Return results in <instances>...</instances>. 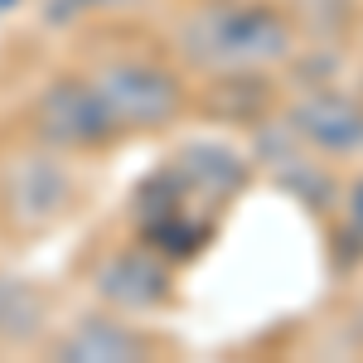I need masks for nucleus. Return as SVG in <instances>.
<instances>
[{
    "label": "nucleus",
    "instance_id": "9",
    "mask_svg": "<svg viewBox=\"0 0 363 363\" xmlns=\"http://www.w3.org/2000/svg\"><path fill=\"white\" fill-rule=\"evenodd\" d=\"M44 320V301L39 291L25 281H5L0 277V339H34Z\"/></svg>",
    "mask_w": 363,
    "mask_h": 363
},
{
    "label": "nucleus",
    "instance_id": "11",
    "mask_svg": "<svg viewBox=\"0 0 363 363\" xmlns=\"http://www.w3.org/2000/svg\"><path fill=\"white\" fill-rule=\"evenodd\" d=\"M349 238L363 247V184H354V194H349Z\"/></svg>",
    "mask_w": 363,
    "mask_h": 363
},
{
    "label": "nucleus",
    "instance_id": "2",
    "mask_svg": "<svg viewBox=\"0 0 363 363\" xmlns=\"http://www.w3.org/2000/svg\"><path fill=\"white\" fill-rule=\"evenodd\" d=\"M92 83L102 92L116 131H150V126H165L179 112V83L145 58L107 63L102 73H92Z\"/></svg>",
    "mask_w": 363,
    "mask_h": 363
},
{
    "label": "nucleus",
    "instance_id": "5",
    "mask_svg": "<svg viewBox=\"0 0 363 363\" xmlns=\"http://www.w3.org/2000/svg\"><path fill=\"white\" fill-rule=\"evenodd\" d=\"M291 126H296L301 140L320 145V150H335V155H349V150L363 145V112L349 97H339V92L301 97L296 112H291Z\"/></svg>",
    "mask_w": 363,
    "mask_h": 363
},
{
    "label": "nucleus",
    "instance_id": "3",
    "mask_svg": "<svg viewBox=\"0 0 363 363\" xmlns=\"http://www.w3.org/2000/svg\"><path fill=\"white\" fill-rule=\"evenodd\" d=\"M39 136L54 145H102L116 136V121L107 116V102L97 83L63 78L39 97Z\"/></svg>",
    "mask_w": 363,
    "mask_h": 363
},
{
    "label": "nucleus",
    "instance_id": "4",
    "mask_svg": "<svg viewBox=\"0 0 363 363\" xmlns=\"http://www.w3.org/2000/svg\"><path fill=\"white\" fill-rule=\"evenodd\" d=\"M0 189H5V218L15 228L54 223L58 213H63V203H68V194H73L63 165H58V160H44V155L15 160V165L5 169Z\"/></svg>",
    "mask_w": 363,
    "mask_h": 363
},
{
    "label": "nucleus",
    "instance_id": "7",
    "mask_svg": "<svg viewBox=\"0 0 363 363\" xmlns=\"http://www.w3.org/2000/svg\"><path fill=\"white\" fill-rule=\"evenodd\" d=\"M174 169L194 184L199 194H208V199H228L242 179H247L242 155H233L228 145H208V140H199V145H189V150H179Z\"/></svg>",
    "mask_w": 363,
    "mask_h": 363
},
{
    "label": "nucleus",
    "instance_id": "6",
    "mask_svg": "<svg viewBox=\"0 0 363 363\" xmlns=\"http://www.w3.org/2000/svg\"><path fill=\"white\" fill-rule=\"evenodd\" d=\"M97 291L121 310H150L169 296V272L150 252H116L97 267Z\"/></svg>",
    "mask_w": 363,
    "mask_h": 363
},
{
    "label": "nucleus",
    "instance_id": "12",
    "mask_svg": "<svg viewBox=\"0 0 363 363\" xmlns=\"http://www.w3.org/2000/svg\"><path fill=\"white\" fill-rule=\"evenodd\" d=\"M5 5H10V0H0V10H5Z\"/></svg>",
    "mask_w": 363,
    "mask_h": 363
},
{
    "label": "nucleus",
    "instance_id": "8",
    "mask_svg": "<svg viewBox=\"0 0 363 363\" xmlns=\"http://www.w3.org/2000/svg\"><path fill=\"white\" fill-rule=\"evenodd\" d=\"M63 359H140L145 354V339H136L131 330H121L116 320H83L73 335L63 339V349H58Z\"/></svg>",
    "mask_w": 363,
    "mask_h": 363
},
{
    "label": "nucleus",
    "instance_id": "1",
    "mask_svg": "<svg viewBox=\"0 0 363 363\" xmlns=\"http://www.w3.org/2000/svg\"><path fill=\"white\" fill-rule=\"evenodd\" d=\"M184 49L203 68L242 73V68L277 63L291 49V29L262 5H213L184 25Z\"/></svg>",
    "mask_w": 363,
    "mask_h": 363
},
{
    "label": "nucleus",
    "instance_id": "10",
    "mask_svg": "<svg viewBox=\"0 0 363 363\" xmlns=\"http://www.w3.org/2000/svg\"><path fill=\"white\" fill-rule=\"evenodd\" d=\"M49 10H44V20L49 25H68V20H78L83 10H102V5H126V0H44Z\"/></svg>",
    "mask_w": 363,
    "mask_h": 363
}]
</instances>
